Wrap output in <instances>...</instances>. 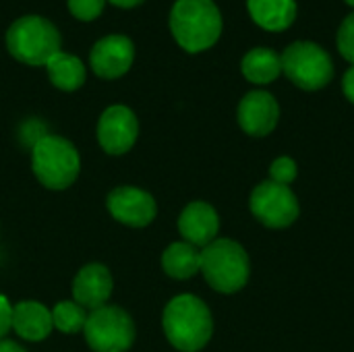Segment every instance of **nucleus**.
Segmentation results:
<instances>
[{
	"instance_id": "obj_1",
	"label": "nucleus",
	"mask_w": 354,
	"mask_h": 352,
	"mask_svg": "<svg viewBox=\"0 0 354 352\" xmlns=\"http://www.w3.org/2000/svg\"><path fill=\"white\" fill-rule=\"evenodd\" d=\"M162 326L168 342L180 352H199L214 334L212 311L195 295L174 297L164 309Z\"/></svg>"
},
{
	"instance_id": "obj_2",
	"label": "nucleus",
	"mask_w": 354,
	"mask_h": 352,
	"mask_svg": "<svg viewBox=\"0 0 354 352\" xmlns=\"http://www.w3.org/2000/svg\"><path fill=\"white\" fill-rule=\"evenodd\" d=\"M170 31L183 50L203 52L222 35L220 8L214 0H176L170 10Z\"/></svg>"
},
{
	"instance_id": "obj_3",
	"label": "nucleus",
	"mask_w": 354,
	"mask_h": 352,
	"mask_svg": "<svg viewBox=\"0 0 354 352\" xmlns=\"http://www.w3.org/2000/svg\"><path fill=\"white\" fill-rule=\"evenodd\" d=\"M201 274L214 290L234 295L247 286L251 261L241 243L232 239H216L201 249Z\"/></svg>"
},
{
	"instance_id": "obj_4",
	"label": "nucleus",
	"mask_w": 354,
	"mask_h": 352,
	"mask_svg": "<svg viewBox=\"0 0 354 352\" xmlns=\"http://www.w3.org/2000/svg\"><path fill=\"white\" fill-rule=\"evenodd\" d=\"M6 48L10 56L23 64L46 66L48 60L60 52V33L48 19L25 15L8 27Z\"/></svg>"
},
{
	"instance_id": "obj_5",
	"label": "nucleus",
	"mask_w": 354,
	"mask_h": 352,
	"mask_svg": "<svg viewBox=\"0 0 354 352\" xmlns=\"http://www.w3.org/2000/svg\"><path fill=\"white\" fill-rule=\"evenodd\" d=\"M31 168L46 189L62 191L77 180L81 158L68 139L58 135H44L33 145Z\"/></svg>"
},
{
	"instance_id": "obj_6",
	"label": "nucleus",
	"mask_w": 354,
	"mask_h": 352,
	"mask_svg": "<svg viewBox=\"0 0 354 352\" xmlns=\"http://www.w3.org/2000/svg\"><path fill=\"white\" fill-rule=\"evenodd\" d=\"M282 73L305 91H317L334 79L330 54L315 41H295L282 52Z\"/></svg>"
},
{
	"instance_id": "obj_7",
	"label": "nucleus",
	"mask_w": 354,
	"mask_h": 352,
	"mask_svg": "<svg viewBox=\"0 0 354 352\" xmlns=\"http://www.w3.org/2000/svg\"><path fill=\"white\" fill-rule=\"evenodd\" d=\"M83 334L91 351L127 352L135 342V324L124 309L104 305L87 315Z\"/></svg>"
},
{
	"instance_id": "obj_8",
	"label": "nucleus",
	"mask_w": 354,
	"mask_h": 352,
	"mask_svg": "<svg viewBox=\"0 0 354 352\" xmlns=\"http://www.w3.org/2000/svg\"><path fill=\"white\" fill-rule=\"evenodd\" d=\"M249 207L257 222L274 230L288 228L301 214V205L292 189L274 180H263L251 191Z\"/></svg>"
},
{
	"instance_id": "obj_9",
	"label": "nucleus",
	"mask_w": 354,
	"mask_h": 352,
	"mask_svg": "<svg viewBox=\"0 0 354 352\" xmlns=\"http://www.w3.org/2000/svg\"><path fill=\"white\" fill-rule=\"evenodd\" d=\"M139 135V122L131 108L116 104L104 110L97 122V141L110 156L127 154Z\"/></svg>"
},
{
	"instance_id": "obj_10",
	"label": "nucleus",
	"mask_w": 354,
	"mask_h": 352,
	"mask_svg": "<svg viewBox=\"0 0 354 352\" xmlns=\"http://www.w3.org/2000/svg\"><path fill=\"white\" fill-rule=\"evenodd\" d=\"M108 212L112 218H116L120 224H127L131 228H143L153 222L158 214L156 199L137 187H118L114 189L106 199Z\"/></svg>"
},
{
	"instance_id": "obj_11",
	"label": "nucleus",
	"mask_w": 354,
	"mask_h": 352,
	"mask_svg": "<svg viewBox=\"0 0 354 352\" xmlns=\"http://www.w3.org/2000/svg\"><path fill=\"white\" fill-rule=\"evenodd\" d=\"M135 60V46L127 35L112 33L97 39L91 48L89 62L97 77L118 79L122 77Z\"/></svg>"
},
{
	"instance_id": "obj_12",
	"label": "nucleus",
	"mask_w": 354,
	"mask_h": 352,
	"mask_svg": "<svg viewBox=\"0 0 354 352\" xmlns=\"http://www.w3.org/2000/svg\"><path fill=\"white\" fill-rule=\"evenodd\" d=\"M236 120L247 135L266 137L278 127V120H280L278 100L270 91H263V89L249 91L239 104Z\"/></svg>"
},
{
	"instance_id": "obj_13",
	"label": "nucleus",
	"mask_w": 354,
	"mask_h": 352,
	"mask_svg": "<svg viewBox=\"0 0 354 352\" xmlns=\"http://www.w3.org/2000/svg\"><path fill=\"white\" fill-rule=\"evenodd\" d=\"M178 232L185 243L193 247H207L218 239L220 218L218 212L205 201H191L178 216Z\"/></svg>"
},
{
	"instance_id": "obj_14",
	"label": "nucleus",
	"mask_w": 354,
	"mask_h": 352,
	"mask_svg": "<svg viewBox=\"0 0 354 352\" xmlns=\"http://www.w3.org/2000/svg\"><path fill=\"white\" fill-rule=\"evenodd\" d=\"M112 288H114L112 274L102 263H89V266L81 268L73 280L75 303H79L83 309H91V311H95L108 303Z\"/></svg>"
},
{
	"instance_id": "obj_15",
	"label": "nucleus",
	"mask_w": 354,
	"mask_h": 352,
	"mask_svg": "<svg viewBox=\"0 0 354 352\" xmlns=\"http://www.w3.org/2000/svg\"><path fill=\"white\" fill-rule=\"evenodd\" d=\"M54 328L52 311L37 301H21L12 307V330L29 342H39Z\"/></svg>"
},
{
	"instance_id": "obj_16",
	"label": "nucleus",
	"mask_w": 354,
	"mask_h": 352,
	"mask_svg": "<svg viewBox=\"0 0 354 352\" xmlns=\"http://www.w3.org/2000/svg\"><path fill=\"white\" fill-rule=\"evenodd\" d=\"M251 19L268 31H284L297 19V0H247Z\"/></svg>"
},
{
	"instance_id": "obj_17",
	"label": "nucleus",
	"mask_w": 354,
	"mask_h": 352,
	"mask_svg": "<svg viewBox=\"0 0 354 352\" xmlns=\"http://www.w3.org/2000/svg\"><path fill=\"white\" fill-rule=\"evenodd\" d=\"M241 71L247 81L257 85H268L282 75V58L270 48H253L245 54Z\"/></svg>"
},
{
	"instance_id": "obj_18",
	"label": "nucleus",
	"mask_w": 354,
	"mask_h": 352,
	"mask_svg": "<svg viewBox=\"0 0 354 352\" xmlns=\"http://www.w3.org/2000/svg\"><path fill=\"white\" fill-rule=\"evenodd\" d=\"M162 270L174 280H189L201 272V251L185 241L172 243L162 255Z\"/></svg>"
},
{
	"instance_id": "obj_19",
	"label": "nucleus",
	"mask_w": 354,
	"mask_h": 352,
	"mask_svg": "<svg viewBox=\"0 0 354 352\" xmlns=\"http://www.w3.org/2000/svg\"><path fill=\"white\" fill-rule=\"evenodd\" d=\"M46 68H48V77H50L52 85L62 91H75L85 83L83 60L77 58L75 54H66L60 50L48 60Z\"/></svg>"
},
{
	"instance_id": "obj_20",
	"label": "nucleus",
	"mask_w": 354,
	"mask_h": 352,
	"mask_svg": "<svg viewBox=\"0 0 354 352\" xmlns=\"http://www.w3.org/2000/svg\"><path fill=\"white\" fill-rule=\"evenodd\" d=\"M52 322L62 334H79L87 324V309L75 301H60L52 309Z\"/></svg>"
},
{
	"instance_id": "obj_21",
	"label": "nucleus",
	"mask_w": 354,
	"mask_h": 352,
	"mask_svg": "<svg viewBox=\"0 0 354 352\" xmlns=\"http://www.w3.org/2000/svg\"><path fill=\"white\" fill-rule=\"evenodd\" d=\"M297 174H299V166L288 156H280L270 164V180H274V183L288 187L290 183H295Z\"/></svg>"
},
{
	"instance_id": "obj_22",
	"label": "nucleus",
	"mask_w": 354,
	"mask_h": 352,
	"mask_svg": "<svg viewBox=\"0 0 354 352\" xmlns=\"http://www.w3.org/2000/svg\"><path fill=\"white\" fill-rule=\"evenodd\" d=\"M106 0H68V10L79 21H93L102 15Z\"/></svg>"
},
{
	"instance_id": "obj_23",
	"label": "nucleus",
	"mask_w": 354,
	"mask_h": 352,
	"mask_svg": "<svg viewBox=\"0 0 354 352\" xmlns=\"http://www.w3.org/2000/svg\"><path fill=\"white\" fill-rule=\"evenodd\" d=\"M336 41H338L340 54H342L348 62H353L354 64V12H351V15L342 21V25H340V29H338Z\"/></svg>"
},
{
	"instance_id": "obj_24",
	"label": "nucleus",
	"mask_w": 354,
	"mask_h": 352,
	"mask_svg": "<svg viewBox=\"0 0 354 352\" xmlns=\"http://www.w3.org/2000/svg\"><path fill=\"white\" fill-rule=\"evenodd\" d=\"M12 330V305L4 295H0V340Z\"/></svg>"
},
{
	"instance_id": "obj_25",
	"label": "nucleus",
	"mask_w": 354,
	"mask_h": 352,
	"mask_svg": "<svg viewBox=\"0 0 354 352\" xmlns=\"http://www.w3.org/2000/svg\"><path fill=\"white\" fill-rule=\"evenodd\" d=\"M342 89H344V95L348 98V102L354 104V64L346 71V75L342 79Z\"/></svg>"
},
{
	"instance_id": "obj_26",
	"label": "nucleus",
	"mask_w": 354,
	"mask_h": 352,
	"mask_svg": "<svg viewBox=\"0 0 354 352\" xmlns=\"http://www.w3.org/2000/svg\"><path fill=\"white\" fill-rule=\"evenodd\" d=\"M108 2L114 4V6H120V8H133V6H139L145 0H108Z\"/></svg>"
},
{
	"instance_id": "obj_27",
	"label": "nucleus",
	"mask_w": 354,
	"mask_h": 352,
	"mask_svg": "<svg viewBox=\"0 0 354 352\" xmlns=\"http://www.w3.org/2000/svg\"><path fill=\"white\" fill-rule=\"evenodd\" d=\"M0 352H25L17 342L10 340H0Z\"/></svg>"
},
{
	"instance_id": "obj_28",
	"label": "nucleus",
	"mask_w": 354,
	"mask_h": 352,
	"mask_svg": "<svg viewBox=\"0 0 354 352\" xmlns=\"http://www.w3.org/2000/svg\"><path fill=\"white\" fill-rule=\"evenodd\" d=\"M346 4H351V6H354V0H344Z\"/></svg>"
}]
</instances>
